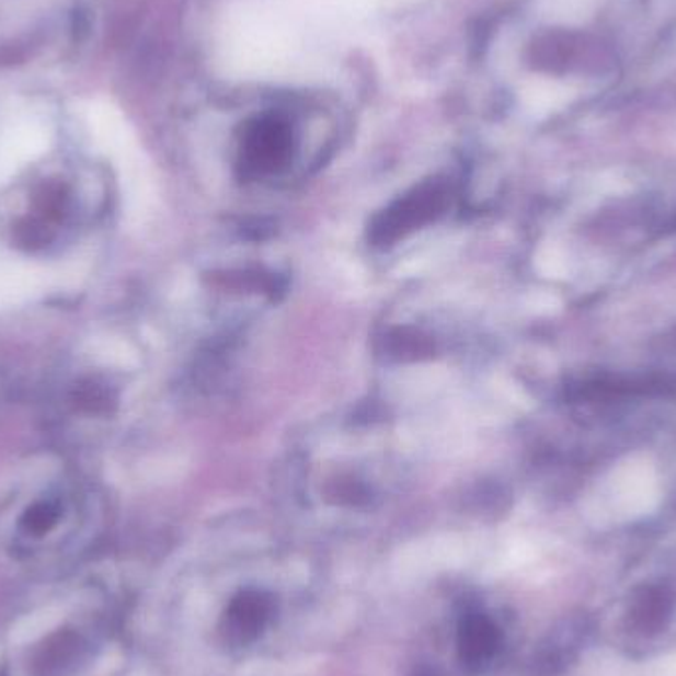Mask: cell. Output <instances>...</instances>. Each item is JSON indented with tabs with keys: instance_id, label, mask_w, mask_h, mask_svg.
<instances>
[{
	"instance_id": "8992f818",
	"label": "cell",
	"mask_w": 676,
	"mask_h": 676,
	"mask_svg": "<svg viewBox=\"0 0 676 676\" xmlns=\"http://www.w3.org/2000/svg\"><path fill=\"white\" fill-rule=\"evenodd\" d=\"M383 351L394 360H422L434 354V343L414 329H396L383 336Z\"/></svg>"
},
{
	"instance_id": "ba28073f",
	"label": "cell",
	"mask_w": 676,
	"mask_h": 676,
	"mask_svg": "<svg viewBox=\"0 0 676 676\" xmlns=\"http://www.w3.org/2000/svg\"><path fill=\"white\" fill-rule=\"evenodd\" d=\"M420 676H437V675H435V673H432V671H427L425 675H420Z\"/></svg>"
},
{
	"instance_id": "3957f363",
	"label": "cell",
	"mask_w": 676,
	"mask_h": 676,
	"mask_svg": "<svg viewBox=\"0 0 676 676\" xmlns=\"http://www.w3.org/2000/svg\"><path fill=\"white\" fill-rule=\"evenodd\" d=\"M273 604L262 592H243L233 599L226 614V635L233 643H250L260 635L267 619L272 616Z\"/></svg>"
},
{
	"instance_id": "52a82bcc",
	"label": "cell",
	"mask_w": 676,
	"mask_h": 676,
	"mask_svg": "<svg viewBox=\"0 0 676 676\" xmlns=\"http://www.w3.org/2000/svg\"><path fill=\"white\" fill-rule=\"evenodd\" d=\"M58 520H60V506L51 501H42L24 513L22 528L28 535L42 536L50 532Z\"/></svg>"
},
{
	"instance_id": "6da1fadb",
	"label": "cell",
	"mask_w": 676,
	"mask_h": 676,
	"mask_svg": "<svg viewBox=\"0 0 676 676\" xmlns=\"http://www.w3.org/2000/svg\"><path fill=\"white\" fill-rule=\"evenodd\" d=\"M449 203V182L444 179L422 182L374 218L368 238L374 245H392L408 233L435 222L447 210Z\"/></svg>"
},
{
	"instance_id": "277c9868",
	"label": "cell",
	"mask_w": 676,
	"mask_h": 676,
	"mask_svg": "<svg viewBox=\"0 0 676 676\" xmlns=\"http://www.w3.org/2000/svg\"><path fill=\"white\" fill-rule=\"evenodd\" d=\"M499 633L495 626L483 616L469 614L459 629V649L467 666H479L495 653Z\"/></svg>"
},
{
	"instance_id": "7a4b0ae2",
	"label": "cell",
	"mask_w": 676,
	"mask_h": 676,
	"mask_svg": "<svg viewBox=\"0 0 676 676\" xmlns=\"http://www.w3.org/2000/svg\"><path fill=\"white\" fill-rule=\"evenodd\" d=\"M295 151L291 122L282 113H263L243 125L238 169L243 179H262L285 169Z\"/></svg>"
},
{
	"instance_id": "5b68a950",
	"label": "cell",
	"mask_w": 676,
	"mask_h": 676,
	"mask_svg": "<svg viewBox=\"0 0 676 676\" xmlns=\"http://www.w3.org/2000/svg\"><path fill=\"white\" fill-rule=\"evenodd\" d=\"M83 651H85V643L81 641L80 635H76L71 631L50 637V641L46 643L41 658H38L42 675H64L66 671L76 666V663L83 655Z\"/></svg>"
}]
</instances>
